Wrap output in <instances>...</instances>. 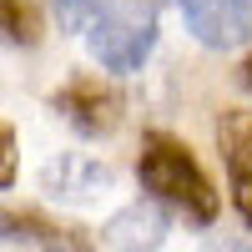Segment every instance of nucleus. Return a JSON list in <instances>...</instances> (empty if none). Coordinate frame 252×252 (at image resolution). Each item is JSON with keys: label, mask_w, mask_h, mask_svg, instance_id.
I'll use <instances>...</instances> for the list:
<instances>
[{"label": "nucleus", "mask_w": 252, "mask_h": 252, "mask_svg": "<svg viewBox=\"0 0 252 252\" xmlns=\"http://www.w3.org/2000/svg\"><path fill=\"white\" fill-rule=\"evenodd\" d=\"M136 177H141V187L152 197H161L166 207L187 212L192 222H212L217 217V192H212V182L202 177L197 157L187 152L182 141H172V136H146L141 161H136Z\"/></svg>", "instance_id": "f257e3e1"}, {"label": "nucleus", "mask_w": 252, "mask_h": 252, "mask_svg": "<svg viewBox=\"0 0 252 252\" xmlns=\"http://www.w3.org/2000/svg\"><path fill=\"white\" fill-rule=\"evenodd\" d=\"M157 46V15L141 0H101L91 20V56L106 71H136Z\"/></svg>", "instance_id": "f03ea898"}, {"label": "nucleus", "mask_w": 252, "mask_h": 252, "mask_svg": "<svg viewBox=\"0 0 252 252\" xmlns=\"http://www.w3.org/2000/svg\"><path fill=\"white\" fill-rule=\"evenodd\" d=\"M182 20H187V31H192L202 46L227 51V46H237V40H247L252 5L247 0H182Z\"/></svg>", "instance_id": "7ed1b4c3"}, {"label": "nucleus", "mask_w": 252, "mask_h": 252, "mask_svg": "<svg viewBox=\"0 0 252 252\" xmlns=\"http://www.w3.org/2000/svg\"><path fill=\"white\" fill-rule=\"evenodd\" d=\"M56 111L66 116L81 136H101V131H111V126L121 121V96L106 91L101 81L81 76V81H71L66 91H56Z\"/></svg>", "instance_id": "20e7f679"}, {"label": "nucleus", "mask_w": 252, "mask_h": 252, "mask_svg": "<svg viewBox=\"0 0 252 252\" xmlns=\"http://www.w3.org/2000/svg\"><path fill=\"white\" fill-rule=\"evenodd\" d=\"M222 152H227V177H232V202L252 222V116H232L222 126Z\"/></svg>", "instance_id": "39448f33"}, {"label": "nucleus", "mask_w": 252, "mask_h": 252, "mask_svg": "<svg viewBox=\"0 0 252 252\" xmlns=\"http://www.w3.org/2000/svg\"><path fill=\"white\" fill-rule=\"evenodd\" d=\"M166 232L161 212H152V207H126V212H116L106 222V242L116 252H152Z\"/></svg>", "instance_id": "423d86ee"}, {"label": "nucleus", "mask_w": 252, "mask_h": 252, "mask_svg": "<svg viewBox=\"0 0 252 252\" xmlns=\"http://www.w3.org/2000/svg\"><path fill=\"white\" fill-rule=\"evenodd\" d=\"M106 182H111L106 166H91V161H81V157H61L56 166H46V187H51L56 197H71V202L96 197Z\"/></svg>", "instance_id": "0eeeda50"}, {"label": "nucleus", "mask_w": 252, "mask_h": 252, "mask_svg": "<svg viewBox=\"0 0 252 252\" xmlns=\"http://www.w3.org/2000/svg\"><path fill=\"white\" fill-rule=\"evenodd\" d=\"M0 227H5L0 237H10V242H35L40 252H91L76 232H66V227H46V222H35V217H10V212H0Z\"/></svg>", "instance_id": "6e6552de"}, {"label": "nucleus", "mask_w": 252, "mask_h": 252, "mask_svg": "<svg viewBox=\"0 0 252 252\" xmlns=\"http://www.w3.org/2000/svg\"><path fill=\"white\" fill-rule=\"evenodd\" d=\"M0 40L5 46H35L40 40V5L35 0H0Z\"/></svg>", "instance_id": "1a4fd4ad"}, {"label": "nucleus", "mask_w": 252, "mask_h": 252, "mask_svg": "<svg viewBox=\"0 0 252 252\" xmlns=\"http://www.w3.org/2000/svg\"><path fill=\"white\" fill-rule=\"evenodd\" d=\"M51 10L61 20V31H86L101 15V0H51Z\"/></svg>", "instance_id": "9d476101"}, {"label": "nucleus", "mask_w": 252, "mask_h": 252, "mask_svg": "<svg viewBox=\"0 0 252 252\" xmlns=\"http://www.w3.org/2000/svg\"><path fill=\"white\" fill-rule=\"evenodd\" d=\"M15 182V131L0 121V187Z\"/></svg>", "instance_id": "9b49d317"}, {"label": "nucleus", "mask_w": 252, "mask_h": 252, "mask_svg": "<svg viewBox=\"0 0 252 252\" xmlns=\"http://www.w3.org/2000/svg\"><path fill=\"white\" fill-rule=\"evenodd\" d=\"M207 252H252V247H247V242H212Z\"/></svg>", "instance_id": "f8f14e48"}, {"label": "nucleus", "mask_w": 252, "mask_h": 252, "mask_svg": "<svg viewBox=\"0 0 252 252\" xmlns=\"http://www.w3.org/2000/svg\"><path fill=\"white\" fill-rule=\"evenodd\" d=\"M242 81H247V86H252V56H247V66H242Z\"/></svg>", "instance_id": "ddd939ff"}]
</instances>
